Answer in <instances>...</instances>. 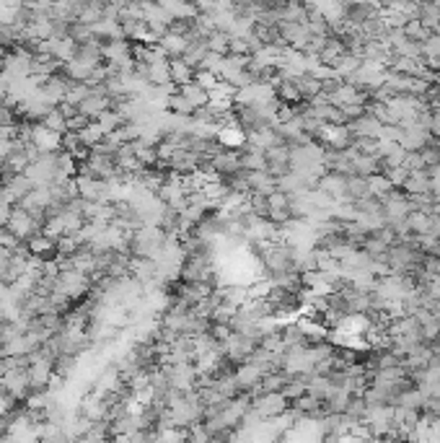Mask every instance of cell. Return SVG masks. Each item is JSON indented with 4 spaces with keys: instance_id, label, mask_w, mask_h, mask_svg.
<instances>
[{
    "instance_id": "8fae6325",
    "label": "cell",
    "mask_w": 440,
    "mask_h": 443,
    "mask_svg": "<svg viewBox=\"0 0 440 443\" xmlns=\"http://www.w3.org/2000/svg\"><path fill=\"white\" fill-rule=\"evenodd\" d=\"M78 138H81V143H83V145L94 148L96 143L104 141V130H101V125H98L96 119H91L83 130H78Z\"/></svg>"
},
{
    "instance_id": "6da1fadb",
    "label": "cell",
    "mask_w": 440,
    "mask_h": 443,
    "mask_svg": "<svg viewBox=\"0 0 440 443\" xmlns=\"http://www.w3.org/2000/svg\"><path fill=\"white\" fill-rule=\"evenodd\" d=\"M57 288H60L70 301H76V298L86 296V293L94 288V282H91V275L76 270V267H70V270L60 272V282H57Z\"/></svg>"
},
{
    "instance_id": "9c48e42d",
    "label": "cell",
    "mask_w": 440,
    "mask_h": 443,
    "mask_svg": "<svg viewBox=\"0 0 440 443\" xmlns=\"http://www.w3.org/2000/svg\"><path fill=\"white\" fill-rule=\"evenodd\" d=\"M363 197H370V187H368V176H360V174H350L347 176V200H363Z\"/></svg>"
},
{
    "instance_id": "30bf717a",
    "label": "cell",
    "mask_w": 440,
    "mask_h": 443,
    "mask_svg": "<svg viewBox=\"0 0 440 443\" xmlns=\"http://www.w3.org/2000/svg\"><path fill=\"white\" fill-rule=\"evenodd\" d=\"M36 125H44L47 130L63 132V135H65V132H67V117H65V114H63V112H60V109H57V107L50 109V112L44 114L42 122H36Z\"/></svg>"
},
{
    "instance_id": "3957f363",
    "label": "cell",
    "mask_w": 440,
    "mask_h": 443,
    "mask_svg": "<svg viewBox=\"0 0 440 443\" xmlns=\"http://www.w3.org/2000/svg\"><path fill=\"white\" fill-rule=\"evenodd\" d=\"M238 163H241L244 172H262V169H267V156H264L262 148L247 143V145L238 151Z\"/></svg>"
},
{
    "instance_id": "7c38bea8",
    "label": "cell",
    "mask_w": 440,
    "mask_h": 443,
    "mask_svg": "<svg viewBox=\"0 0 440 443\" xmlns=\"http://www.w3.org/2000/svg\"><path fill=\"white\" fill-rule=\"evenodd\" d=\"M78 358L81 356H73V353H60V356L54 358V373H60V376H70V373H76L78 368Z\"/></svg>"
},
{
    "instance_id": "ba28073f",
    "label": "cell",
    "mask_w": 440,
    "mask_h": 443,
    "mask_svg": "<svg viewBox=\"0 0 440 443\" xmlns=\"http://www.w3.org/2000/svg\"><path fill=\"white\" fill-rule=\"evenodd\" d=\"M179 91H182L184 96L192 101L194 109L207 107V104H210V94H207V88H202L200 83H197V81H189V83H184V86H179Z\"/></svg>"
},
{
    "instance_id": "52a82bcc",
    "label": "cell",
    "mask_w": 440,
    "mask_h": 443,
    "mask_svg": "<svg viewBox=\"0 0 440 443\" xmlns=\"http://www.w3.org/2000/svg\"><path fill=\"white\" fill-rule=\"evenodd\" d=\"M166 107H169V112L179 114V117H192L194 114V104L184 96L182 91H171V94L166 96Z\"/></svg>"
},
{
    "instance_id": "7a4b0ae2",
    "label": "cell",
    "mask_w": 440,
    "mask_h": 443,
    "mask_svg": "<svg viewBox=\"0 0 440 443\" xmlns=\"http://www.w3.org/2000/svg\"><path fill=\"white\" fill-rule=\"evenodd\" d=\"M6 228L11 231L13 236L21 238V241H26V238H32L34 234H39V231H42L39 223L34 220L32 213H29V210H23L21 205L11 207V216H8V220H6Z\"/></svg>"
},
{
    "instance_id": "277c9868",
    "label": "cell",
    "mask_w": 440,
    "mask_h": 443,
    "mask_svg": "<svg viewBox=\"0 0 440 443\" xmlns=\"http://www.w3.org/2000/svg\"><path fill=\"white\" fill-rule=\"evenodd\" d=\"M158 47L166 52L169 60H174V57H182L184 50L189 47V39H187L184 34H176V32H169V29H166V32L158 37Z\"/></svg>"
},
{
    "instance_id": "5b68a950",
    "label": "cell",
    "mask_w": 440,
    "mask_h": 443,
    "mask_svg": "<svg viewBox=\"0 0 440 443\" xmlns=\"http://www.w3.org/2000/svg\"><path fill=\"white\" fill-rule=\"evenodd\" d=\"M112 109V96L109 94H98V91H91L81 104H78V112H83L86 117L96 119L101 112Z\"/></svg>"
},
{
    "instance_id": "8992f818",
    "label": "cell",
    "mask_w": 440,
    "mask_h": 443,
    "mask_svg": "<svg viewBox=\"0 0 440 443\" xmlns=\"http://www.w3.org/2000/svg\"><path fill=\"white\" fill-rule=\"evenodd\" d=\"M169 68H171V83L174 86H184V83H189V81H194V70L187 60H182V57H174V60H169Z\"/></svg>"
}]
</instances>
